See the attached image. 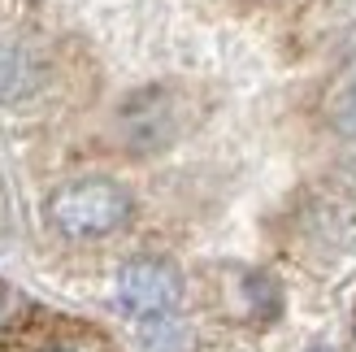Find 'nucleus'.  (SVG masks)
I'll return each instance as SVG.
<instances>
[{
  "label": "nucleus",
  "instance_id": "nucleus-2",
  "mask_svg": "<svg viewBox=\"0 0 356 352\" xmlns=\"http://www.w3.org/2000/svg\"><path fill=\"white\" fill-rule=\"evenodd\" d=\"M183 301V274L161 257H131L118 270V305L131 318H156L174 313Z\"/></svg>",
  "mask_w": 356,
  "mask_h": 352
},
{
  "label": "nucleus",
  "instance_id": "nucleus-8",
  "mask_svg": "<svg viewBox=\"0 0 356 352\" xmlns=\"http://www.w3.org/2000/svg\"><path fill=\"white\" fill-rule=\"evenodd\" d=\"M17 313H22V301H17V296H5V291H0V335H5V330L17 322Z\"/></svg>",
  "mask_w": 356,
  "mask_h": 352
},
{
  "label": "nucleus",
  "instance_id": "nucleus-7",
  "mask_svg": "<svg viewBox=\"0 0 356 352\" xmlns=\"http://www.w3.org/2000/svg\"><path fill=\"white\" fill-rule=\"evenodd\" d=\"M31 352H104V348H100V344H92V339L61 335V339H44V344H35Z\"/></svg>",
  "mask_w": 356,
  "mask_h": 352
},
{
  "label": "nucleus",
  "instance_id": "nucleus-3",
  "mask_svg": "<svg viewBox=\"0 0 356 352\" xmlns=\"http://www.w3.org/2000/svg\"><path fill=\"white\" fill-rule=\"evenodd\" d=\"M122 131L135 148H161L165 139L174 135V113H170V96L148 87L139 92L127 109H122Z\"/></svg>",
  "mask_w": 356,
  "mask_h": 352
},
{
  "label": "nucleus",
  "instance_id": "nucleus-9",
  "mask_svg": "<svg viewBox=\"0 0 356 352\" xmlns=\"http://www.w3.org/2000/svg\"><path fill=\"white\" fill-rule=\"evenodd\" d=\"M348 113H352V122H356V87H352V96H348Z\"/></svg>",
  "mask_w": 356,
  "mask_h": 352
},
{
  "label": "nucleus",
  "instance_id": "nucleus-4",
  "mask_svg": "<svg viewBox=\"0 0 356 352\" xmlns=\"http://www.w3.org/2000/svg\"><path fill=\"white\" fill-rule=\"evenodd\" d=\"M40 83L44 70L22 44H0V100H26Z\"/></svg>",
  "mask_w": 356,
  "mask_h": 352
},
{
  "label": "nucleus",
  "instance_id": "nucleus-6",
  "mask_svg": "<svg viewBox=\"0 0 356 352\" xmlns=\"http://www.w3.org/2000/svg\"><path fill=\"white\" fill-rule=\"evenodd\" d=\"M248 287H252V309L257 313H278V287L270 274H248Z\"/></svg>",
  "mask_w": 356,
  "mask_h": 352
},
{
  "label": "nucleus",
  "instance_id": "nucleus-1",
  "mask_svg": "<svg viewBox=\"0 0 356 352\" xmlns=\"http://www.w3.org/2000/svg\"><path fill=\"white\" fill-rule=\"evenodd\" d=\"M135 214L131 191L113 179H74L61 183L44 205V218L65 239H104L122 231Z\"/></svg>",
  "mask_w": 356,
  "mask_h": 352
},
{
  "label": "nucleus",
  "instance_id": "nucleus-10",
  "mask_svg": "<svg viewBox=\"0 0 356 352\" xmlns=\"http://www.w3.org/2000/svg\"><path fill=\"white\" fill-rule=\"evenodd\" d=\"M313 352H330V348H313Z\"/></svg>",
  "mask_w": 356,
  "mask_h": 352
},
{
  "label": "nucleus",
  "instance_id": "nucleus-5",
  "mask_svg": "<svg viewBox=\"0 0 356 352\" xmlns=\"http://www.w3.org/2000/svg\"><path fill=\"white\" fill-rule=\"evenodd\" d=\"M139 335H144V344L156 348V352H187V348H191V335L174 322V313L139 318Z\"/></svg>",
  "mask_w": 356,
  "mask_h": 352
}]
</instances>
